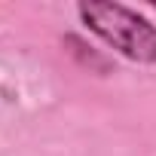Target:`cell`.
<instances>
[{"instance_id": "obj_1", "label": "cell", "mask_w": 156, "mask_h": 156, "mask_svg": "<svg viewBox=\"0 0 156 156\" xmlns=\"http://www.w3.org/2000/svg\"><path fill=\"white\" fill-rule=\"evenodd\" d=\"M76 16L107 49L135 64H156V25L138 9L110 0H83Z\"/></svg>"}]
</instances>
